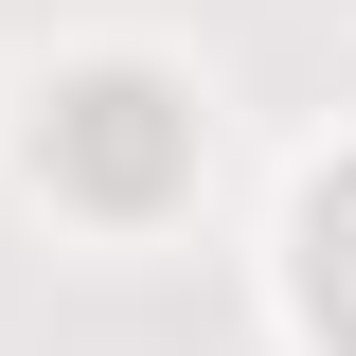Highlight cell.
<instances>
[{
    "label": "cell",
    "mask_w": 356,
    "mask_h": 356,
    "mask_svg": "<svg viewBox=\"0 0 356 356\" xmlns=\"http://www.w3.org/2000/svg\"><path fill=\"white\" fill-rule=\"evenodd\" d=\"M178 161H196V107H178L161 72H89V89H54V178H72V196L143 214Z\"/></svg>",
    "instance_id": "obj_1"
},
{
    "label": "cell",
    "mask_w": 356,
    "mask_h": 356,
    "mask_svg": "<svg viewBox=\"0 0 356 356\" xmlns=\"http://www.w3.org/2000/svg\"><path fill=\"white\" fill-rule=\"evenodd\" d=\"M303 285H321V321L356 339V178H339V196L303 214Z\"/></svg>",
    "instance_id": "obj_2"
}]
</instances>
